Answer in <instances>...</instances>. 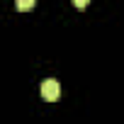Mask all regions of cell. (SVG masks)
Segmentation results:
<instances>
[{
    "label": "cell",
    "mask_w": 124,
    "mask_h": 124,
    "mask_svg": "<svg viewBox=\"0 0 124 124\" xmlns=\"http://www.w3.org/2000/svg\"><path fill=\"white\" fill-rule=\"evenodd\" d=\"M58 95H61V85H58V80L46 78V80L41 83V97H44L46 102H56Z\"/></svg>",
    "instance_id": "1"
},
{
    "label": "cell",
    "mask_w": 124,
    "mask_h": 124,
    "mask_svg": "<svg viewBox=\"0 0 124 124\" xmlns=\"http://www.w3.org/2000/svg\"><path fill=\"white\" fill-rule=\"evenodd\" d=\"M34 8V0H20L17 3V10H32Z\"/></svg>",
    "instance_id": "2"
}]
</instances>
